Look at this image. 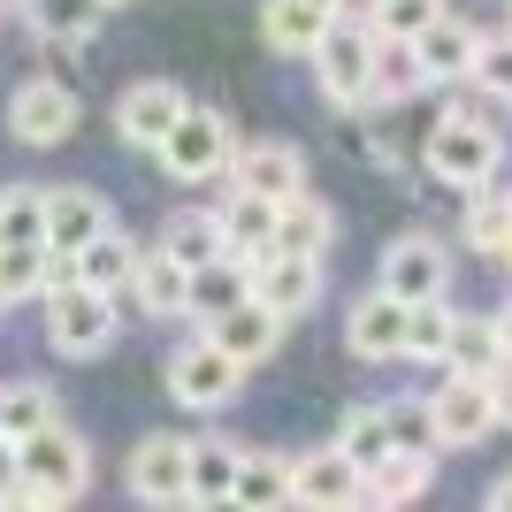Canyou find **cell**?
<instances>
[{
    "mask_svg": "<svg viewBox=\"0 0 512 512\" xmlns=\"http://www.w3.org/2000/svg\"><path fill=\"white\" fill-rule=\"evenodd\" d=\"M421 169L436 176V184H451V192H482V184H497V169H505V138H497V123L451 107L444 123L428 130Z\"/></svg>",
    "mask_w": 512,
    "mask_h": 512,
    "instance_id": "cell-1",
    "label": "cell"
},
{
    "mask_svg": "<svg viewBox=\"0 0 512 512\" xmlns=\"http://www.w3.org/2000/svg\"><path fill=\"white\" fill-rule=\"evenodd\" d=\"M115 329H123L115 291H92V283H54L46 291V344L62 360H100L115 344Z\"/></svg>",
    "mask_w": 512,
    "mask_h": 512,
    "instance_id": "cell-2",
    "label": "cell"
},
{
    "mask_svg": "<svg viewBox=\"0 0 512 512\" xmlns=\"http://www.w3.org/2000/svg\"><path fill=\"white\" fill-rule=\"evenodd\" d=\"M161 169L176 176V184H207V176H230L237 161V123L222 115V107H184L169 123V138H161Z\"/></svg>",
    "mask_w": 512,
    "mask_h": 512,
    "instance_id": "cell-3",
    "label": "cell"
},
{
    "mask_svg": "<svg viewBox=\"0 0 512 512\" xmlns=\"http://www.w3.org/2000/svg\"><path fill=\"white\" fill-rule=\"evenodd\" d=\"M306 62H314V85H321L329 107H367L375 100V23H344L337 16Z\"/></svg>",
    "mask_w": 512,
    "mask_h": 512,
    "instance_id": "cell-4",
    "label": "cell"
},
{
    "mask_svg": "<svg viewBox=\"0 0 512 512\" xmlns=\"http://www.w3.org/2000/svg\"><path fill=\"white\" fill-rule=\"evenodd\" d=\"M16 474L39 482L54 505H77L85 482H92V451H85V436H77L69 421H46V428H31V436L16 444Z\"/></svg>",
    "mask_w": 512,
    "mask_h": 512,
    "instance_id": "cell-5",
    "label": "cell"
},
{
    "mask_svg": "<svg viewBox=\"0 0 512 512\" xmlns=\"http://www.w3.org/2000/svg\"><path fill=\"white\" fill-rule=\"evenodd\" d=\"M237 390H245V367H237L214 337H192V344L169 360V398H176L184 413H222Z\"/></svg>",
    "mask_w": 512,
    "mask_h": 512,
    "instance_id": "cell-6",
    "label": "cell"
},
{
    "mask_svg": "<svg viewBox=\"0 0 512 512\" xmlns=\"http://www.w3.org/2000/svg\"><path fill=\"white\" fill-rule=\"evenodd\" d=\"M237 276H245V291H253V299L276 306L283 321L306 314V306L321 299V260H314V253H283V245H268V253L237 260Z\"/></svg>",
    "mask_w": 512,
    "mask_h": 512,
    "instance_id": "cell-7",
    "label": "cell"
},
{
    "mask_svg": "<svg viewBox=\"0 0 512 512\" xmlns=\"http://www.w3.org/2000/svg\"><path fill=\"white\" fill-rule=\"evenodd\" d=\"M138 505H192V444L184 436H146L123 467Z\"/></svg>",
    "mask_w": 512,
    "mask_h": 512,
    "instance_id": "cell-8",
    "label": "cell"
},
{
    "mask_svg": "<svg viewBox=\"0 0 512 512\" xmlns=\"http://www.w3.org/2000/svg\"><path fill=\"white\" fill-rule=\"evenodd\" d=\"M207 337L222 344L237 367H260V360L283 344V314H276L268 299H253V291H237L230 306H214V314H207Z\"/></svg>",
    "mask_w": 512,
    "mask_h": 512,
    "instance_id": "cell-9",
    "label": "cell"
},
{
    "mask_svg": "<svg viewBox=\"0 0 512 512\" xmlns=\"http://www.w3.org/2000/svg\"><path fill=\"white\" fill-rule=\"evenodd\" d=\"M8 130H16L23 146H62L69 130H77V92L54 85V77H23L8 92Z\"/></svg>",
    "mask_w": 512,
    "mask_h": 512,
    "instance_id": "cell-10",
    "label": "cell"
},
{
    "mask_svg": "<svg viewBox=\"0 0 512 512\" xmlns=\"http://www.w3.org/2000/svg\"><path fill=\"white\" fill-rule=\"evenodd\" d=\"M444 283H451V253L436 245V237L406 230V237H390L383 245V291L390 299H444Z\"/></svg>",
    "mask_w": 512,
    "mask_h": 512,
    "instance_id": "cell-11",
    "label": "cell"
},
{
    "mask_svg": "<svg viewBox=\"0 0 512 512\" xmlns=\"http://www.w3.org/2000/svg\"><path fill=\"white\" fill-rule=\"evenodd\" d=\"M138 314L153 321H176V314H192V268L153 237V245H138V268H130V291H123Z\"/></svg>",
    "mask_w": 512,
    "mask_h": 512,
    "instance_id": "cell-12",
    "label": "cell"
},
{
    "mask_svg": "<svg viewBox=\"0 0 512 512\" xmlns=\"http://www.w3.org/2000/svg\"><path fill=\"white\" fill-rule=\"evenodd\" d=\"M428 413H436V436H444V444L467 451L497 428V390H490V375H459V367H451V383L428 398Z\"/></svg>",
    "mask_w": 512,
    "mask_h": 512,
    "instance_id": "cell-13",
    "label": "cell"
},
{
    "mask_svg": "<svg viewBox=\"0 0 512 512\" xmlns=\"http://www.w3.org/2000/svg\"><path fill=\"white\" fill-rule=\"evenodd\" d=\"M344 352L352 360H406V299H390L383 283L367 299L344 306Z\"/></svg>",
    "mask_w": 512,
    "mask_h": 512,
    "instance_id": "cell-14",
    "label": "cell"
},
{
    "mask_svg": "<svg viewBox=\"0 0 512 512\" xmlns=\"http://www.w3.org/2000/svg\"><path fill=\"white\" fill-rule=\"evenodd\" d=\"M184 85H169V77H146V85H130L123 100H115V130H123V146L153 153L161 138H169V123L184 115Z\"/></svg>",
    "mask_w": 512,
    "mask_h": 512,
    "instance_id": "cell-15",
    "label": "cell"
},
{
    "mask_svg": "<svg viewBox=\"0 0 512 512\" xmlns=\"http://www.w3.org/2000/svg\"><path fill=\"white\" fill-rule=\"evenodd\" d=\"M230 184H237V192H260V199H276V207H283L291 192H306V153H299V146H283V138L237 146Z\"/></svg>",
    "mask_w": 512,
    "mask_h": 512,
    "instance_id": "cell-16",
    "label": "cell"
},
{
    "mask_svg": "<svg viewBox=\"0 0 512 512\" xmlns=\"http://www.w3.org/2000/svg\"><path fill=\"white\" fill-rule=\"evenodd\" d=\"M107 222H115V207H107L92 184H54V192H46V253H77Z\"/></svg>",
    "mask_w": 512,
    "mask_h": 512,
    "instance_id": "cell-17",
    "label": "cell"
},
{
    "mask_svg": "<svg viewBox=\"0 0 512 512\" xmlns=\"http://www.w3.org/2000/svg\"><path fill=\"white\" fill-rule=\"evenodd\" d=\"M337 16H344V0H268L260 8V39L276 46V54H291V62H306Z\"/></svg>",
    "mask_w": 512,
    "mask_h": 512,
    "instance_id": "cell-18",
    "label": "cell"
},
{
    "mask_svg": "<svg viewBox=\"0 0 512 512\" xmlns=\"http://www.w3.org/2000/svg\"><path fill=\"white\" fill-rule=\"evenodd\" d=\"M360 482H367V474L352 467L337 444H329V451H306V459H291V505L337 512V505H352V497H360Z\"/></svg>",
    "mask_w": 512,
    "mask_h": 512,
    "instance_id": "cell-19",
    "label": "cell"
},
{
    "mask_svg": "<svg viewBox=\"0 0 512 512\" xmlns=\"http://www.w3.org/2000/svg\"><path fill=\"white\" fill-rule=\"evenodd\" d=\"M474 46H482V31H474V23H459V16L444 8V16L413 39V54H421V77H428V85H467V77H474Z\"/></svg>",
    "mask_w": 512,
    "mask_h": 512,
    "instance_id": "cell-20",
    "label": "cell"
},
{
    "mask_svg": "<svg viewBox=\"0 0 512 512\" xmlns=\"http://www.w3.org/2000/svg\"><path fill=\"white\" fill-rule=\"evenodd\" d=\"M222 245H230V260H253V253H268L276 245V199H260V192H237L230 184V199H222Z\"/></svg>",
    "mask_w": 512,
    "mask_h": 512,
    "instance_id": "cell-21",
    "label": "cell"
},
{
    "mask_svg": "<svg viewBox=\"0 0 512 512\" xmlns=\"http://www.w3.org/2000/svg\"><path fill=\"white\" fill-rule=\"evenodd\" d=\"M230 505H245V512L291 505V459H283V451H245V459H237V482H230Z\"/></svg>",
    "mask_w": 512,
    "mask_h": 512,
    "instance_id": "cell-22",
    "label": "cell"
},
{
    "mask_svg": "<svg viewBox=\"0 0 512 512\" xmlns=\"http://www.w3.org/2000/svg\"><path fill=\"white\" fill-rule=\"evenodd\" d=\"M69 260H77V283H92V291H115V299H123V291H130V268H138V245L107 222V230L92 237V245H77Z\"/></svg>",
    "mask_w": 512,
    "mask_h": 512,
    "instance_id": "cell-23",
    "label": "cell"
},
{
    "mask_svg": "<svg viewBox=\"0 0 512 512\" xmlns=\"http://www.w3.org/2000/svg\"><path fill=\"white\" fill-rule=\"evenodd\" d=\"M421 490H428V451H398V444H390L383 459L367 467V482H360L367 505H413Z\"/></svg>",
    "mask_w": 512,
    "mask_h": 512,
    "instance_id": "cell-24",
    "label": "cell"
},
{
    "mask_svg": "<svg viewBox=\"0 0 512 512\" xmlns=\"http://www.w3.org/2000/svg\"><path fill=\"white\" fill-rule=\"evenodd\" d=\"M329 237H337V214L321 207L314 192H291L276 207V245H283V253H314L321 260V253H329Z\"/></svg>",
    "mask_w": 512,
    "mask_h": 512,
    "instance_id": "cell-25",
    "label": "cell"
},
{
    "mask_svg": "<svg viewBox=\"0 0 512 512\" xmlns=\"http://www.w3.org/2000/svg\"><path fill=\"white\" fill-rule=\"evenodd\" d=\"M100 16H107V0H23V23L54 46H85L100 31Z\"/></svg>",
    "mask_w": 512,
    "mask_h": 512,
    "instance_id": "cell-26",
    "label": "cell"
},
{
    "mask_svg": "<svg viewBox=\"0 0 512 512\" xmlns=\"http://www.w3.org/2000/svg\"><path fill=\"white\" fill-rule=\"evenodd\" d=\"M161 245H169V253L184 260V268H214V260H230V245H222V222H214L207 207H192V214H169Z\"/></svg>",
    "mask_w": 512,
    "mask_h": 512,
    "instance_id": "cell-27",
    "label": "cell"
},
{
    "mask_svg": "<svg viewBox=\"0 0 512 512\" xmlns=\"http://www.w3.org/2000/svg\"><path fill=\"white\" fill-rule=\"evenodd\" d=\"M46 421H62L54 383H8V390H0V436H8V444H23V436L46 428Z\"/></svg>",
    "mask_w": 512,
    "mask_h": 512,
    "instance_id": "cell-28",
    "label": "cell"
},
{
    "mask_svg": "<svg viewBox=\"0 0 512 512\" xmlns=\"http://www.w3.org/2000/svg\"><path fill=\"white\" fill-rule=\"evenodd\" d=\"M413 92H428L413 39H375V100L398 107V100H413Z\"/></svg>",
    "mask_w": 512,
    "mask_h": 512,
    "instance_id": "cell-29",
    "label": "cell"
},
{
    "mask_svg": "<svg viewBox=\"0 0 512 512\" xmlns=\"http://www.w3.org/2000/svg\"><path fill=\"white\" fill-rule=\"evenodd\" d=\"M237 459H245L237 444H222V436H199V444H192V505H230Z\"/></svg>",
    "mask_w": 512,
    "mask_h": 512,
    "instance_id": "cell-30",
    "label": "cell"
},
{
    "mask_svg": "<svg viewBox=\"0 0 512 512\" xmlns=\"http://www.w3.org/2000/svg\"><path fill=\"white\" fill-rule=\"evenodd\" d=\"M337 451L367 474V467H375V459L390 451V413H383V406H352V413L337 421Z\"/></svg>",
    "mask_w": 512,
    "mask_h": 512,
    "instance_id": "cell-31",
    "label": "cell"
},
{
    "mask_svg": "<svg viewBox=\"0 0 512 512\" xmlns=\"http://www.w3.org/2000/svg\"><path fill=\"white\" fill-rule=\"evenodd\" d=\"M451 306L444 299H413L406 306V360H428V367H444V344H451Z\"/></svg>",
    "mask_w": 512,
    "mask_h": 512,
    "instance_id": "cell-32",
    "label": "cell"
},
{
    "mask_svg": "<svg viewBox=\"0 0 512 512\" xmlns=\"http://www.w3.org/2000/svg\"><path fill=\"white\" fill-rule=\"evenodd\" d=\"M0 245H46V192L39 184H8L0 192Z\"/></svg>",
    "mask_w": 512,
    "mask_h": 512,
    "instance_id": "cell-33",
    "label": "cell"
},
{
    "mask_svg": "<svg viewBox=\"0 0 512 512\" xmlns=\"http://www.w3.org/2000/svg\"><path fill=\"white\" fill-rule=\"evenodd\" d=\"M497 360H505V344H497V321H451L444 367H459V375H490Z\"/></svg>",
    "mask_w": 512,
    "mask_h": 512,
    "instance_id": "cell-34",
    "label": "cell"
},
{
    "mask_svg": "<svg viewBox=\"0 0 512 512\" xmlns=\"http://www.w3.org/2000/svg\"><path fill=\"white\" fill-rule=\"evenodd\" d=\"M474 207H467V245L474 253H505V237H512V199L505 192H490V184H482V192H467Z\"/></svg>",
    "mask_w": 512,
    "mask_h": 512,
    "instance_id": "cell-35",
    "label": "cell"
},
{
    "mask_svg": "<svg viewBox=\"0 0 512 512\" xmlns=\"http://www.w3.org/2000/svg\"><path fill=\"white\" fill-rule=\"evenodd\" d=\"M436 16H444V0H367V23H375V39H421Z\"/></svg>",
    "mask_w": 512,
    "mask_h": 512,
    "instance_id": "cell-36",
    "label": "cell"
},
{
    "mask_svg": "<svg viewBox=\"0 0 512 512\" xmlns=\"http://www.w3.org/2000/svg\"><path fill=\"white\" fill-rule=\"evenodd\" d=\"M390 444L398 451H428V459H436V451H444V436H436V413H428V398H390Z\"/></svg>",
    "mask_w": 512,
    "mask_h": 512,
    "instance_id": "cell-37",
    "label": "cell"
},
{
    "mask_svg": "<svg viewBox=\"0 0 512 512\" xmlns=\"http://www.w3.org/2000/svg\"><path fill=\"white\" fill-rule=\"evenodd\" d=\"M474 85L490 92V100H512V31L474 46Z\"/></svg>",
    "mask_w": 512,
    "mask_h": 512,
    "instance_id": "cell-38",
    "label": "cell"
},
{
    "mask_svg": "<svg viewBox=\"0 0 512 512\" xmlns=\"http://www.w3.org/2000/svg\"><path fill=\"white\" fill-rule=\"evenodd\" d=\"M490 390H497V428H512V352L490 367Z\"/></svg>",
    "mask_w": 512,
    "mask_h": 512,
    "instance_id": "cell-39",
    "label": "cell"
},
{
    "mask_svg": "<svg viewBox=\"0 0 512 512\" xmlns=\"http://www.w3.org/2000/svg\"><path fill=\"white\" fill-rule=\"evenodd\" d=\"M490 512H512V474H497V482H490Z\"/></svg>",
    "mask_w": 512,
    "mask_h": 512,
    "instance_id": "cell-40",
    "label": "cell"
},
{
    "mask_svg": "<svg viewBox=\"0 0 512 512\" xmlns=\"http://www.w3.org/2000/svg\"><path fill=\"white\" fill-rule=\"evenodd\" d=\"M490 321H497V344H505V352H512V306H497Z\"/></svg>",
    "mask_w": 512,
    "mask_h": 512,
    "instance_id": "cell-41",
    "label": "cell"
},
{
    "mask_svg": "<svg viewBox=\"0 0 512 512\" xmlns=\"http://www.w3.org/2000/svg\"><path fill=\"white\" fill-rule=\"evenodd\" d=\"M497 260H512V237H505V253H497Z\"/></svg>",
    "mask_w": 512,
    "mask_h": 512,
    "instance_id": "cell-42",
    "label": "cell"
},
{
    "mask_svg": "<svg viewBox=\"0 0 512 512\" xmlns=\"http://www.w3.org/2000/svg\"><path fill=\"white\" fill-rule=\"evenodd\" d=\"M107 8H123V0H107Z\"/></svg>",
    "mask_w": 512,
    "mask_h": 512,
    "instance_id": "cell-43",
    "label": "cell"
},
{
    "mask_svg": "<svg viewBox=\"0 0 512 512\" xmlns=\"http://www.w3.org/2000/svg\"><path fill=\"white\" fill-rule=\"evenodd\" d=\"M0 16H8V0H0Z\"/></svg>",
    "mask_w": 512,
    "mask_h": 512,
    "instance_id": "cell-44",
    "label": "cell"
}]
</instances>
